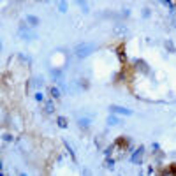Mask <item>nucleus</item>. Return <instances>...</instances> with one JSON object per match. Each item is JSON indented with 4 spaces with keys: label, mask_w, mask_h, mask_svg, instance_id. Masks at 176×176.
I'll return each mask as SVG.
<instances>
[{
    "label": "nucleus",
    "mask_w": 176,
    "mask_h": 176,
    "mask_svg": "<svg viewBox=\"0 0 176 176\" xmlns=\"http://www.w3.org/2000/svg\"><path fill=\"white\" fill-rule=\"evenodd\" d=\"M122 74H125L127 83L130 84V83H132V79H134V67L123 62V67H122Z\"/></svg>",
    "instance_id": "obj_1"
},
{
    "label": "nucleus",
    "mask_w": 176,
    "mask_h": 176,
    "mask_svg": "<svg viewBox=\"0 0 176 176\" xmlns=\"http://www.w3.org/2000/svg\"><path fill=\"white\" fill-rule=\"evenodd\" d=\"M116 144H118L120 148H127V144H129V141H127L125 137H118V139H116Z\"/></svg>",
    "instance_id": "obj_2"
},
{
    "label": "nucleus",
    "mask_w": 176,
    "mask_h": 176,
    "mask_svg": "<svg viewBox=\"0 0 176 176\" xmlns=\"http://www.w3.org/2000/svg\"><path fill=\"white\" fill-rule=\"evenodd\" d=\"M167 171H169L173 176H176V164H171V166L167 167Z\"/></svg>",
    "instance_id": "obj_3"
}]
</instances>
